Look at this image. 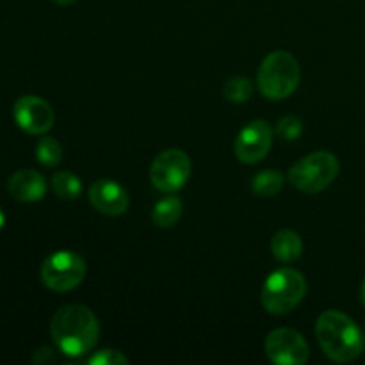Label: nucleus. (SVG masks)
<instances>
[{"instance_id": "nucleus-1", "label": "nucleus", "mask_w": 365, "mask_h": 365, "mask_svg": "<svg viewBox=\"0 0 365 365\" xmlns=\"http://www.w3.org/2000/svg\"><path fill=\"white\" fill-rule=\"evenodd\" d=\"M50 335L61 353L77 359L95 348L100 339V324L91 309L75 303L53 314Z\"/></svg>"}, {"instance_id": "nucleus-2", "label": "nucleus", "mask_w": 365, "mask_h": 365, "mask_svg": "<svg viewBox=\"0 0 365 365\" xmlns=\"http://www.w3.org/2000/svg\"><path fill=\"white\" fill-rule=\"evenodd\" d=\"M317 342L330 360L348 364L365 349V337L355 321L341 310H327L316 324Z\"/></svg>"}, {"instance_id": "nucleus-3", "label": "nucleus", "mask_w": 365, "mask_h": 365, "mask_svg": "<svg viewBox=\"0 0 365 365\" xmlns=\"http://www.w3.org/2000/svg\"><path fill=\"white\" fill-rule=\"evenodd\" d=\"M299 64L292 53L274 50L262 61L257 75L260 93L269 100H284L299 86Z\"/></svg>"}, {"instance_id": "nucleus-4", "label": "nucleus", "mask_w": 365, "mask_h": 365, "mask_svg": "<svg viewBox=\"0 0 365 365\" xmlns=\"http://www.w3.org/2000/svg\"><path fill=\"white\" fill-rule=\"evenodd\" d=\"M307 294V280L299 271L282 267L266 278L260 294L262 307L269 314L284 316L292 312Z\"/></svg>"}, {"instance_id": "nucleus-5", "label": "nucleus", "mask_w": 365, "mask_h": 365, "mask_svg": "<svg viewBox=\"0 0 365 365\" xmlns=\"http://www.w3.org/2000/svg\"><path fill=\"white\" fill-rule=\"evenodd\" d=\"M339 168L341 166L334 153L319 150L299 159L289 170V182L299 191L316 195L331 185V182L337 178Z\"/></svg>"}, {"instance_id": "nucleus-6", "label": "nucleus", "mask_w": 365, "mask_h": 365, "mask_svg": "<svg viewBox=\"0 0 365 365\" xmlns=\"http://www.w3.org/2000/svg\"><path fill=\"white\" fill-rule=\"evenodd\" d=\"M86 277V260L78 253L61 250L46 257L41 264V282L56 292H68L78 287Z\"/></svg>"}, {"instance_id": "nucleus-7", "label": "nucleus", "mask_w": 365, "mask_h": 365, "mask_svg": "<svg viewBox=\"0 0 365 365\" xmlns=\"http://www.w3.org/2000/svg\"><path fill=\"white\" fill-rule=\"evenodd\" d=\"M191 177V160L185 152L170 148L160 152L150 168V180L159 191L177 192Z\"/></svg>"}, {"instance_id": "nucleus-8", "label": "nucleus", "mask_w": 365, "mask_h": 365, "mask_svg": "<svg viewBox=\"0 0 365 365\" xmlns=\"http://www.w3.org/2000/svg\"><path fill=\"white\" fill-rule=\"evenodd\" d=\"M266 355L277 365H303L310 356L307 341L292 328H278L266 337Z\"/></svg>"}, {"instance_id": "nucleus-9", "label": "nucleus", "mask_w": 365, "mask_h": 365, "mask_svg": "<svg viewBox=\"0 0 365 365\" xmlns=\"http://www.w3.org/2000/svg\"><path fill=\"white\" fill-rule=\"evenodd\" d=\"M13 116L18 127L32 135L46 134L56 121V114L50 103L34 95L18 98L13 107Z\"/></svg>"}, {"instance_id": "nucleus-10", "label": "nucleus", "mask_w": 365, "mask_h": 365, "mask_svg": "<svg viewBox=\"0 0 365 365\" xmlns=\"http://www.w3.org/2000/svg\"><path fill=\"white\" fill-rule=\"evenodd\" d=\"M273 145V128L264 120H253L239 132L235 155L241 163L255 164L262 160Z\"/></svg>"}, {"instance_id": "nucleus-11", "label": "nucleus", "mask_w": 365, "mask_h": 365, "mask_svg": "<svg viewBox=\"0 0 365 365\" xmlns=\"http://www.w3.org/2000/svg\"><path fill=\"white\" fill-rule=\"evenodd\" d=\"M89 202L106 216H121L128 209V192L116 180L100 178L89 187Z\"/></svg>"}, {"instance_id": "nucleus-12", "label": "nucleus", "mask_w": 365, "mask_h": 365, "mask_svg": "<svg viewBox=\"0 0 365 365\" xmlns=\"http://www.w3.org/2000/svg\"><path fill=\"white\" fill-rule=\"evenodd\" d=\"M9 195L24 203L39 202L46 195V180L39 171L20 170L9 178Z\"/></svg>"}, {"instance_id": "nucleus-13", "label": "nucleus", "mask_w": 365, "mask_h": 365, "mask_svg": "<svg viewBox=\"0 0 365 365\" xmlns=\"http://www.w3.org/2000/svg\"><path fill=\"white\" fill-rule=\"evenodd\" d=\"M271 252L280 262L291 264L302 257L303 241L296 232L280 230L271 239Z\"/></svg>"}, {"instance_id": "nucleus-14", "label": "nucleus", "mask_w": 365, "mask_h": 365, "mask_svg": "<svg viewBox=\"0 0 365 365\" xmlns=\"http://www.w3.org/2000/svg\"><path fill=\"white\" fill-rule=\"evenodd\" d=\"M182 216V202L177 196H166V198L159 200L153 207V223L160 228H170L180 220Z\"/></svg>"}, {"instance_id": "nucleus-15", "label": "nucleus", "mask_w": 365, "mask_h": 365, "mask_svg": "<svg viewBox=\"0 0 365 365\" xmlns=\"http://www.w3.org/2000/svg\"><path fill=\"white\" fill-rule=\"evenodd\" d=\"M284 187V175L277 170H264L257 173L252 180V191L260 198L277 196Z\"/></svg>"}, {"instance_id": "nucleus-16", "label": "nucleus", "mask_w": 365, "mask_h": 365, "mask_svg": "<svg viewBox=\"0 0 365 365\" xmlns=\"http://www.w3.org/2000/svg\"><path fill=\"white\" fill-rule=\"evenodd\" d=\"M52 189L59 198L77 200L82 192V182L71 171H57L52 177Z\"/></svg>"}, {"instance_id": "nucleus-17", "label": "nucleus", "mask_w": 365, "mask_h": 365, "mask_svg": "<svg viewBox=\"0 0 365 365\" xmlns=\"http://www.w3.org/2000/svg\"><path fill=\"white\" fill-rule=\"evenodd\" d=\"M36 159L46 168H53L61 163L63 159V148H61L59 141L56 138L45 135L36 145Z\"/></svg>"}, {"instance_id": "nucleus-18", "label": "nucleus", "mask_w": 365, "mask_h": 365, "mask_svg": "<svg viewBox=\"0 0 365 365\" xmlns=\"http://www.w3.org/2000/svg\"><path fill=\"white\" fill-rule=\"evenodd\" d=\"M253 93V82L248 77H232L228 78L223 88L225 98L234 103H245L250 100Z\"/></svg>"}, {"instance_id": "nucleus-19", "label": "nucleus", "mask_w": 365, "mask_h": 365, "mask_svg": "<svg viewBox=\"0 0 365 365\" xmlns=\"http://www.w3.org/2000/svg\"><path fill=\"white\" fill-rule=\"evenodd\" d=\"M277 134L280 135L282 139H285V141H296V139L302 138L303 134L302 120L296 116L282 118L277 123Z\"/></svg>"}, {"instance_id": "nucleus-20", "label": "nucleus", "mask_w": 365, "mask_h": 365, "mask_svg": "<svg viewBox=\"0 0 365 365\" xmlns=\"http://www.w3.org/2000/svg\"><path fill=\"white\" fill-rule=\"evenodd\" d=\"M89 365H127L128 359L116 349H100L88 359Z\"/></svg>"}, {"instance_id": "nucleus-21", "label": "nucleus", "mask_w": 365, "mask_h": 365, "mask_svg": "<svg viewBox=\"0 0 365 365\" xmlns=\"http://www.w3.org/2000/svg\"><path fill=\"white\" fill-rule=\"evenodd\" d=\"M32 360H34L36 364H46V362H53V360H56V356H53L52 349L43 348V349H38V351L34 353Z\"/></svg>"}, {"instance_id": "nucleus-22", "label": "nucleus", "mask_w": 365, "mask_h": 365, "mask_svg": "<svg viewBox=\"0 0 365 365\" xmlns=\"http://www.w3.org/2000/svg\"><path fill=\"white\" fill-rule=\"evenodd\" d=\"M56 4H59V6H70V4L77 2V0H53Z\"/></svg>"}, {"instance_id": "nucleus-23", "label": "nucleus", "mask_w": 365, "mask_h": 365, "mask_svg": "<svg viewBox=\"0 0 365 365\" xmlns=\"http://www.w3.org/2000/svg\"><path fill=\"white\" fill-rule=\"evenodd\" d=\"M4 225H6V214H4L2 207H0V228H2Z\"/></svg>"}, {"instance_id": "nucleus-24", "label": "nucleus", "mask_w": 365, "mask_h": 365, "mask_svg": "<svg viewBox=\"0 0 365 365\" xmlns=\"http://www.w3.org/2000/svg\"><path fill=\"white\" fill-rule=\"evenodd\" d=\"M360 299H362V303H364V307H365V280H364V284H362V289H360Z\"/></svg>"}]
</instances>
